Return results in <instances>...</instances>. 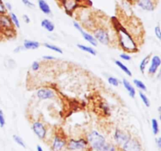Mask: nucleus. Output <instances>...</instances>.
Listing matches in <instances>:
<instances>
[{"label": "nucleus", "mask_w": 161, "mask_h": 151, "mask_svg": "<svg viewBox=\"0 0 161 151\" xmlns=\"http://www.w3.org/2000/svg\"><path fill=\"white\" fill-rule=\"evenodd\" d=\"M116 40L119 47L124 52L134 54L138 51V44L135 37L123 25L118 24L115 28Z\"/></svg>", "instance_id": "f257e3e1"}, {"label": "nucleus", "mask_w": 161, "mask_h": 151, "mask_svg": "<svg viewBox=\"0 0 161 151\" xmlns=\"http://www.w3.org/2000/svg\"><path fill=\"white\" fill-rule=\"evenodd\" d=\"M86 140L91 149L96 151H101L106 143V139L104 135L97 131H92L86 135Z\"/></svg>", "instance_id": "f03ea898"}, {"label": "nucleus", "mask_w": 161, "mask_h": 151, "mask_svg": "<svg viewBox=\"0 0 161 151\" xmlns=\"http://www.w3.org/2000/svg\"><path fill=\"white\" fill-rule=\"evenodd\" d=\"M93 35L94 36L98 43L109 46L112 43V37L109 29L105 27H97L93 29Z\"/></svg>", "instance_id": "7ed1b4c3"}, {"label": "nucleus", "mask_w": 161, "mask_h": 151, "mask_svg": "<svg viewBox=\"0 0 161 151\" xmlns=\"http://www.w3.org/2000/svg\"><path fill=\"white\" fill-rule=\"evenodd\" d=\"M16 29L12 24L10 16L7 14H0V32L3 33L6 36L12 37V33L15 34Z\"/></svg>", "instance_id": "20e7f679"}, {"label": "nucleus", "mask_w": 161, "mask_h": 151, "mask_svg": "<svg viewBox=\"0 0 161 151\" xmlns=\"http://www.w3.org/2000/svg\"><path fill=\"white\" fill-rule=\"evenodd\" d=\"M88 142L86 139L84 138H79L78 139H71L67 142L66 147L69 150L75 151V150H83L88 147Z\"/></svg>", "instance_id": "39448f33"}, {"label": "nucleus", "mask_w": 161, "mask_h": 151, "mask_svg": "<svg viewBox=\"0 0 161 151\" xmlns=\"http://www.w3.org/2000/svg\"><path fill=\"white\" fill-rule=\"evenodd\" d=\"M35 96L40 101L52 100L57 97V92L51 87H43L38 89L36 93H35Z\"/></svg>", "instance_id": "423d86ee"}, {"label": "nucleus", "mask_w": 161, "mask_h": 151, "mask_svg": "<svg viewBox=\"0 0 161 151\" xmlns=\"http://www.w3.org/2000/svg\"><path fill=\"white\" fill-rule=\"evenodd\" d=\"M32 129L35 135L40 140H44L47 135V127L41 120H35L32 124Z\"/></svg>", "instance_id": "0eeeda50"}, {"label": "nucleus", "mask_w": 161, "mask_h": 151, "mask_svg": "<svg viewBox=\"0 0 161 151\" xmlns=\"http://www.w3.org/2000/svg\"><path fill=\"white\" fill-rule=\"evenodd\" d=\"M113 138H114L115 143L119 146H122L125 142L131 138V135L127 131H124L120 128H116L115 132H114V135H113Z\"/></svg>", "instance_id": "6e6552de"}, {"label": "nucleus", "mask_w": 161, "mask_h": 151, "mask_svg": "<svg viewBox=\"0 0 161 151\" xmlns=\"http://www.w3.org/2000/svg\"><path fill=\"white\" fill-rule=\"evenodd\" d=\"M123 151H142L141 142L137 138L131 137L128 141L122 146Z\"/></svg>", "instance_id": "1a4fd4ad"}, {"label": "nucleus", "mask_w": 161, "mask_h": 151, "mask_svg": "<svg viewBox=\"0 0 161 151\" xmlns=\"http://www.w3.org/2000/svg\"><path fill=\"white\" fill-rule=\"evenodd\" d=\"M149 67L148 69V74L150 76H154L158 72L159 69L161 67V58L160 56L154 55L151 57L149 61Z\"/></svg>", "instance_id": "9d476101"}, {"label": "nucleus", "mask_w": 161, "mask_h": 151, "mask_svg": "<svg viewBox=\"0 0 161 151\" xmlns=\"http://www.w3.org/2000/svg\"><path fill=\"white\" fill-rule=\"evenodd\" d=\"M61 4L66 14H72L79 6V0H61Z\"/></svg>", "instance_id": "9b49d317"}, {"label": "nucleus", "mask_w": 161, "mask_h": 151, "mask_svg": "<svg viewBox=\"0 0 161 151\" xmlns=\"http://www.w3.org/2000/svg\"><path fill=\"white\" fill-rule=\"evenodd\" d=\"M67 142L64 138L56 135L52 140L51 149L53 151H61L66 146Z\"/></svg>", "instance_id": "f8f14e48"}, {"label": "nucleus", "mask_w": 161, "mask_h": 151, "mask_svg": "<svg viewBox=\"0 0 161 151\" xmlns=\"http://www.w3.org/2000/svg\"><path fill=\"white\" fill-rule=\"evenodd\" d=\"M136 4L144 11L152 12L155 10V3L153 0H136Z\"/></svg>", "instance_id": "ddd939ff"}, {"label": "nucleus", "mask_w": 161, "mask_h": 151, "mask_svg": "<svg viewBox=\"0 0 161 151\" xmlns=\"http://www.w3.org/2000/svg\"><path fill=\"white\" fill-rule=\"evenodd\" d=\"M121 84L124 86V89L127 90L129 96L131 99H135L136 96V90L135 87L133 86V84H130V82L126 78H124L121 81Z\"/></svg>", "instance_id": "4468645a"}, {"label": "nucleus", "mask_w": 161, "mask_h": 151, "mask_svg": "<svg viewBox=\"0 0 161 151\" xmlns=\"http://www.w3.org/2000/svg\"><path fill=\"white\" fill-rule=\"evenodd\" d=\"M23 47H24L25 50H33L39 49L41 46L39 42L32 39H25L23 43Z\"/></svg>", "instance_id": "2eb2a0df"}, {"label": "nucleus", "mask_w": 161, "mask_h": 151, "mask_svg": "<svg viewBox=\"0 0 161 151\" xmlns=\"http://www.w3.org/2000/svg\"><path fill=\"white\" fill-rule=\"evenodd\" d=\"M81 35H82L83 38H84V40L86 41L87 43H89L90 44H91L93 47H98V41L96 40V39L93 35V34L90 33L89 32H86V31H83V32H81Z\"/></svg>", "instance_id": "dca6fc26"}, {"label": "nucleus", "mask_w": 161, "mask_h": 151, "mask_svg": "<svg viewBox=\"0 0 161 151\" xmlns=\"http://www.w3.org/2000/svg\"><path fill=\"white\" fill-rule=\"evenodd\" d=\"M38 6L45 15H50L52 14L50 6L45 0H38Z\"/></svg>", "instance_id": "f3484780"}, {"label": "nucleus", "mask_w": 161, "mask_h": 151, "mask_svg": "<svg viewBox=\"0 0 161 151\" xmlns=\"http://www.w3.org/2000/svg\"><path fill=\"white\" fill-rule=\"evenodd\" d=\"M41 27L49 32H53L55 30L54 24L48 18H44L41 20Z\"/></svg>", "instance_id": "a211bd4d"}, {"label": "nucleus", "mask_w": 161, "mask_h": 151, "mask_svg": "<svg viewBox=\"0 0 161 151\" xmlns=\"http://www.w3.org/2000/svg\"><path fill=\"white\" fill-rule=\"evenodd\" d=\"M114 63H115V65L118 67L120 69H121L122 72H124L126 75L128 76H130V77L132 76V72H131L129 68H128L126 65L124 64V63H123L120 60H115V61H114Z\"/></svg>", "instance_id": "6ab92c4d"}, {"label": "nucleus", "mask_w": 161, "mask_h": 151, "mask_svg": "<svg viewBox=\"0 0 161 151\" xmlns=\"http://www.w3.org/2000/svg\"><path fill=\"white\" fill-rule=\"evenodd\" d=\"M76 47L80 50L84 51V52L87 53V54H89L90 55L96 56L97 55V54H98L97 50L92 47H88V46H86V45H84V44H76Z\"/></svg>", "instance_id": "aec40b11"}, {"label": "nucleus", "mask_w": 161, "mask_h": 151, "mask_svg": "<svg viewBox=\"0 0 161 151\" xmlns=\"http://www.w3.org/2000/svg\"><path fill=\"white\" fill-rule=\"evenodd\" d=\"M150 59H151V55L150 54H148L145 57L141 59V61H140L139 63V70L142 74H144L145 73V70H146V68L148 66V65L149 64Z\"/></svg>", "instance_id": "412c9836"}, {"label": "nucleus", "mask_w": 161, "mask_h": 151, "mask_svg": "<svg viewBox=\"0 0 161 151\" xmlns=\"http://www.w3.org/2000/svg\"><path fill=\"white\" fill-rule=\"evenodd\" d=\"M133 84L135 85V87L137 89L139 90V91H143V92L147 91L146 85L145 84L144 82L141 81V80L134 79V80H133Z\"/></svg>", "instance_id": "4be33fe9"}, {"label": "nucleus", "mask_w": 161, "mask_h": 151, "mask_svg": "<svg viewBox=\"0 0 161 151\" xmlns=\"http://www.w3.org/2000/svg\"><path fill=\"white\" fill-rule=\"evenodd\" d=\"M43 46L46 49H49L50 50H53V51H54L55 53H58L59 54H63V50L62 49L59 47L57 45H55V44H48V43H44L43 44Z\"/></svg>", "instance_id": "5701e85b"}, {"label": "nucleus", "mask_w": 161, "mask_h": 151, "mask_svg": "<svg viewBox=\"0 0 161 151\" xmlns=\"http://www.w3.org/2000/svg\"><path fill=\"white\" fill-rule=\"evenodd\" d=\"M9 16H10V20H11L12 21V24H14V26L15 29H20V20H19V19H18V17H17V15L15 14L14 13L10 12V13L9 14Z\"/></svg>", "instance_id": "b1692460"}, {"label": "nucleus", "mask_w": 161, "mask_h": 151, "mask_svg": "<svg viewBox=\"0 0 161 151\" xmlns=\"http://www.w3.org/2000/svg\"><path fill=\"white\" fill-rule=\"evenodd\" d=\"M107 80H108V83H109L110 85H112V86H113V87H119V86L121 84L120 80L118 78H116V77H115V76H108Z\"/></svg>", "instance_id": "393cba45"}, {"label": "nucleus", "mask_w": 161, "mask_h": 151, "mask_svg": "<svg viewBox=\"0 0 161 151\" xmlns=\"http://www.w3.org/2000/svg\"><path fill=\"white\" fill-rule=\"evenodd\" d=\"M138 95H139V98L141 99V102H143V104L146 106V107H150V101H149V99L148 98V96L145 94V92L143 91H139L138 92Z\"/></svg>", "instance_id": "a878e982"}, {"label": "nucleus", "mask_w": 161, "mask_h": 151, "mask_svg": "<svg viewBox=\"0 0 161 151\" xmlns=\"http://www.w3.org/2000/svg\"><path fill=\"white\" fill-rule=\"evenodd\" d=\"M99 108L101 109L102 113L105 115V116H110L111 115V109H110L109 105L105 103V102H101V104L99 105Z\"/></svg>", "instance_id": "bb28decb"}, {"label": "nucleus", "mask_w": 161, "mask_h": 151, "mask_svg": "<svg viewBox=\"0 0 161 151\" xmlns=\"http://www.w3.org/2000/svg\"><path fill=\"white\" fill-rule=\"evenodd\" d=\"M151 124H152V130H153V134L156 135L159 133L160 128H159V123L157 121V120L156 118H153L151 120Z\"/></svg>", "instance_id": "cd10ccee"}, {"label": "nucleus", "mask_w": 161, "mask_h": 151, "mask_svg": "<svg viewBox=\"0 0 161 151\" xmlns=\"http://www.w3.org/2000/svg\"><path fill=\"white\" fill-rule=\"evenodd\" d=\"M13 139H14V141L17 143V145L23 147V148H26L25 142H24L23 139H22L21 137H20L19 135H13Z\"/></svg>", "instance_id": "c85d7f7f"}, {"label": "nucleus", "mask_w": 161, "mask_h": 151, "mask_svg": "<svg viewBox=\"0 0 161 151\" xmlns=\"http://www.w3.org/2000/svg\"><path fill=\"white\" fill-rule=\"evenodd\" d=\"M101 151H116V146L112 143L106 142Z\"/></svg>", "instance_id": "c756f323"}, {"label": "nucleus", "mask_w": 161, "mask_h": 151, "mask_svg": "<svg viewBox=\"0 0 161 151\" xmlns=\"http://www.w3.org/2000/svg\"><path fill=\"white\" fill-rule=\"evenodd\" d=\"M41 67V65L39 63V61H34L32 63V65H31V69L33 72H37L39 70Z\"/></svg>", "instance_id": "7c9ffc66"}, {"label": "nucleus", "mask_w": 161, "mask_h": 151, "mask_svg": "<svg viewBox=\"0 0 161 151\" xmlns=\"http://www.w3.org/2000/svg\"><path fill=\"white\" fill-rule=\"evenodd\" d=\"M120 58L121 60H123L124 61H129L131 60V57L130 55L128 53H126V52H123L121 53L120 54Z\"/></svg>", "instance_id": "2f4dec72"}, {"label": "nucleus", "mask_w": 161, "mask_h": 151, "mask_svg": "<svg viewBox=\"0 0 161 151\" xmlns=\"http://www.w3.org/2000/svg\"><path fill=\"white\" fill-rule=\"evenodd\" d=\"M154 33L157 39L161 42V28L160 25H156L154 29Z\"/></svg>", "instance_id": "473e14b6"}, {"label": "nucleus", "mask_w": 161, "mask_h": 151, "mask_svg": "<svg viewBox=\"0 0 161 151\" xmlns=\"http://www.w3.org/2000/svg\"><path fill=\"white\" fill-rule=\"evenodd\" d=\"M72 24H73V26H74V28H75L77 31H79V32H80V33L83 32V31H84V29H83V26H82V24H81L79 21H77V20H73Z\"/></svg>", "instance_id": "72a5a7b5"}, {"label": "nucleus", "mask_w": 161, "mask_h": 151, "mask_svg": "<svg viewBox=\"0 0 161 151\" xmlns=\"http://www.w3.org/2000/svg\"><path fill=\"white\" fill-rule=\"evenodd\" d=\"M6 124V119L4 116V113L2 110H0V127L3 128Z\"/></svg>", "instance_id": "f704fd0d"}, {"label": "nucleus", "mask_w": 161, "mask_h": 151, "mask_svg": "<svg viewBox=\"0 0 161 151\" xmlns=\"http://www.w3.org/2000/svg\"><path fill=\"white\" fill-rule=\"evenodd\" d=\"M21 2L24 6L29 7V8H34L35 7V4L32 2H31L30 0H21Z\"/></svg>", "instance_id": "c9c22d12"}, {"label": "nucleus", "mask_w": 161, "mask_h": 151, "mask_svg": "<svg viewBox=\"0 0 161 151\" xmlns=\"http://www.w3.org/2000/svg\"><path fill=\"white\" fill-rule=\"evenodd\" d=\"M7 13L6 7H5V4L3 2V0H0V14H5Z\"/></svg>", "instance_id": "e433bc0d"}, {"label": "nucleus", "mask_w": 161, "mask_h": 151, "mask_svg": "<svg viewBox=\"0 0 161 151\" xmlns=\"http://www.w3.org/2000/svg\"><path fill=\"white\" fill-rule=\"evenodd\" d=\"M25 49H24V47H23V45H20V46H17L14 48V54H18V53H20L22 52V51H24Z\"/></svg>", "instance_id": "4c0bfd02"}, {"label": "nucleus", "mask_w": 161, "mask_h": 151, "mask_svg": "<svg viewBox=\"0 0 161 151\" xmlns=\"http://www.w3.org/2000/svg\"><path fill=\"white\" fill-rule=\"evenodd\" d=\"M42 59L44 61H54L56 60V58L53 55H43L42 56Z\"/></svg>", "instance_id": "58836bf2"}, {"label": "nucleus", "mask_w": 161, "mask_h": 151, "mask_svg": "<svg viewBox=\"0 0 161 151\" xmlns=\"http://www.w3.org/2000/svg\"><path fill=\"white\" fill-rule=\"evenodd\" d=\"M4 4H5V7H6V10L9 12H11L12 10H13V6H12L11 3H9V2H6Z\"/></svg>", "instance_id": "ea45409f"}, {"label": "nucleus", "mask_w": 161, "mask_h": 151, "mask_svg": "<svg viewBox=\"0 0 161 151\" xmlns=\"http://www.w3.org/2000/svg\"><path fill=\"white\" fill-rule=\"evenodd\" d=\"M22 18H23V20L26 24H29L31 22V19H30V17H29V15L24 14L23 16H22Z\"/></svg>", "instance_id": "a19ab883"}, {"label": "nucleus", "mask_w": 161, "mask_h": 151, "mask_svg": "<svg viewBox=\"0 0 161 151\" xmlns=\"http://www.w3.org/2000/svg\"><path fill=\"white\" fill-rule=\"evenodd\" d=\"M156 144H157V146L160 150H161V137L156 139Z\"/></svg>", "instance_id": "79ce46f5"}, {"label": "nucleus", "mask_w": 161, "mask_h": 151, "mask_svg": "<svg viewBox=\"0 0 161 151\" xmlns=\"http://www.w3.org/2000/svg\"><path fill=\"white\" fill-rule=\"evenodd\" d=\"M157 76H156V78L158 79V80H161V67L159 69L158 72L156 73Z\"/></svg>", "instance_id": "37998d69"}, {"label": "nucleus", "mask_w": 161, "mask_h": 151, "mask_svg": "<svg viewBox=\"0 0 161 151\" xmlns=\"http://www.w3.org/2000/svg\"><path fill=\"white\" fill-rule=\"evenodd\" d=\"M36 150H37V151H43V148H42V147H41L39 145L37 146V147H36Z\"/></svg>", "instance_id": "c03bdc74"}, {"label": "nucleus", "mask_w": 161, "mask_h": 151, "mask_svg": "<svg viewBox=\"0 0 161 151\" xmlns=\"http://www.w3.org/2000/svg\"><path fill=\"white\" fill-rule=\"evenodd\" d=\"M158 110L159 113H160V115H161V105L160 106H159L158 110Z\"/></svg>", "instance_id": "a18cd8bd"}, {"label": "nucleus", "mask_w": 161, "mask_h": 151, "mask_svg": "<svg viewBox=\"0 0 161 151\" xmlns=\"http://www.w3.org/2000/svg\"><path fill=\"white\" fill-rule=\"evenodd\" d=\"M160 120L161 122V115H160Z\"/></svg>", "instance_id": "49530a36"}, {"label": "nucleus", "mask_w": 161, "mask_h": 151, "mask_svg": "<svg viewBox=\"0 0 161 151\" xmlns=\"http://www.w3.org/2000/svg\"><path fill=\"white\" fill-rule=\"evenodd\" d=\"M1 35H2V34H1V32H0V38H1Z\"/></svg>", "instance_id": "de8ad7c7"}]
</instances>
